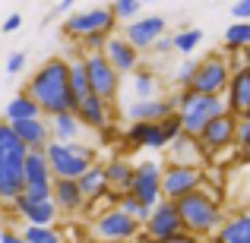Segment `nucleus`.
I'll return each mask as SVG.
<instances>
[{
  "instance_id": "nucleus-8",
  "label": "nucleus",
  "mask_w": 250,
  "mask_h": 243,
  "mask_svg": "<svg viewBox=\"0 0 250 243\" xmlns=\"http://www.w3.org/2000/svg\"><path fill=\"white\" fill-rule=\"evenodd\" d=\"M206 187V174L200 168H181V164H168L162 170V199L181 202L184 196L196 193Z\"/></svg>"
},
{
  "instance_id": "nucleus-22",
  "label": "nucleus",
  "mask_w": 250,
  "mask_h": 243,
  "mask_svg": "<svg viewBox=\"0 0 250 243\" xmlns=\"http://www.w3.org/2000/svg\"><path fill=\"white\" fill-rule=\"evenodd\" d=\"M25 193V174L19 161H0V199L3 202H16Z\"/></svg>"
},
{
  "instance_id": "nucleus-1",
  "label": "nucleus",
  "mask_w": 250,
  "mask_h": 243,
  "mask_svg": "<svg viewBox=\"0 0 250 243\" xmlns=\"http://www.w3.org/2000/svg\"><path fill=\"white\" fill-rule=\"evenodd\" d=\"M25 95L42 108L44 117L54 114H67V111H80V101H76L73 89H70V60L63 57H51L42 67L32 73L29 85H25Z\"/></svg>"
},
{
  "instance_id": "nucleus-5",
  "label": "nucleus",
  "mask_w": 250,
  "mask_h": 243,
  "mask_svg": "<svg viewBox=\"0 0 250 243\" xmlns=\"http://www.w3.org/2000/svg\"><path fill=\"white\" fill-rule=\"evenodd\" d=\"M228 82H231V67H228V54H206L196 67V76L190 82V92L196 95H206V98H225Z\"/></svg>"
},
{
  "instance_id": "nucleus-25",
  "label": "nucleus",
  "mask_w": 250,
  "mask_h": 243,
  "mask_svg": "<svg viewBox=\"0 0 250 243\" xmlns=\"http://www.w3.org/2000/svg\"><path fill=\"white\" fill-rule=\"evenodd\" d=\"M48 123H51V136H54V142H63V146L80 142V133L85 130L83 123H80V114H73V111L48 117Z\"/></svg>"
},
{
  "instance_id": "nucleus-23",
  "label": "nucleus",
  "mask_w": 250,
  "mask_h": 243,
  "mask_svg": "<svg viewBox=\"0 0 250 243\" xmlns=\"http://www.w3.org/2000/svg\"><path fill=\"white\" fill-rule=\"evenodd\" d=\"M80 123L85 130H108L111 127V104L108 101H102V98H95V95H89L85 101L80 104Z\"/></svg>"
},
{
  "instance_id": "nucleus-7",
  "label": "nucleus",
  "mask_w": 250,
  "mask_h": 243,
  "mask_svg": "<svg viewBox=\"0 0 250 243\" xmlns=\"http://www.w3.org/2000/svg\"><path fill=\"white\" fill-rule=\"evenodd\" d=\"M117 25L121 22L114 19L111 6H89V10H73V16H67V22H63V32H67V38L83 41L85 35H95V32L114 35Z\"/></svg>"
},
{
  "instance_id": "nucleus-10",
  "label": "nucleus",
  "mask_w": 250,
  "mask_h": 243,
  "mask_svg": "<svg viewBox=\"0 0 250 243\" xmlns=\"http://www.w3.org/2000/svg\"><path fill=\"white\" fill-rule=\"evenodd\" d=\"M143 234H146L152 243H162V240H171V237H181L184 231V221H181V212H177L174 202L162 199L159 206L152 208V215H149V221L143 224Z\"/></svg>"
},
{
  "instance_id": "nucleus-20",
  "label": "nucleus",
  "mask_w": 250,
  "mask_h": 243,
  "mask_svg": "<svg viewBox=\"0 0 250 243\" xmlns=\"http://www.w3.org/2000/svg\"><path fill=\"white\" fill-rule=\"evenodd\" d=\"M133 174H136V161L124 158V155H111L108 161H104V177H108V187L114 189V193H130V187H133Z\"/></svg>"
},
{
  "instance_id": "nucleus-34",
  "label": "nucleus",
  "mask_w": 250,
  "mask_h": 243,
  "mask_svg": "<svg viewBox=\"0 0 250 243\" xmlns=\"http://www.w3.org/2000/svg\"><path fill=\"white\" fill-rule=\"evenodd\" d=\"M111 13H114V19L117 22H136V19L143 16V3L140 0H114L111 3Z\"/></svg>"
},
{
  "instance_id": "nucleus-50",
  "label": "nucleus",
  "mask_w": 250,
  "mask_h": 243,
  "mask_svg": "<svg viewBox=\"0 0 250 243\" xmlns=\"http://www.w3.org/2000/svg\"><path fill=\"white\" fill-rule=\"evenodd\" d=\"M136 243H140V240H136Z\"/></svg>"
},
{
  "instance_id": "nucleus-45",
  "label": "nucleus",
  "mask_w": 250,
  "mask_h": 243,
  "mask_svg": "<svg viewBox=\"0 0 250 243\" xmlns=\"http://www.w3.org/2000/svg\"><path fill=\"white\" fill-rule=\"evenodd\" d=\"M162 243H203V240L193 237V234H181V237H171V240H162Z\"/></svg>"
},
{
  "instance_id": "nucleus-35",
  "label": "nucleus",
  "mask_w": 250,
  "mask_h": 243,
  "mask_svg": "<svg viewBox=\"0 0 250 243\" xmlns=\"http://www.w3.org/2000/svg\"><path fill=\"white\" fill-rule=\"evenodd\" d=\"M117 208H121L124 215H130V218H136L140 224H146L149 215H152V208H146V206H143V202L136 199L133 193H124V196H121V206H117Z\"/></svg>"
},
{
  "instance_id": "nucleus-13",
  "label": "nucleus",
  "mask_w": 250,
  "mask_h": 243,
  "mask_svg": "<svg viewBox=\"0 0 250 243\" xmlns=\"http://www.w3.org/2000/svg\"><path fill=\"white\" fill-rule=\"evenodd\" d=\"M13 212L25 221V227H51L61 218L54 199H29V196H19L13 202Z\"/></svg>"
},
{
  "instance_id": "nucleus-2",
  "label": "nucleus",
  "mask_w": 250,
  "mask_h": 243,
  "mask_svg": "<svg viewBox=\"0 0 250 243\" xmlns=\"http://www.w3.org/2000/svg\"><path fill=\"white\" fill-rule=\"evenodd\" d=\"M177 212H181L184 231L193 234V237H215L225 224V208H222L219 193H212L209 187L196 189V193L184 196L181 202H174Z\"/></svg>"
},
{
  "instance_id": "nucleus-11",
  "label": "nucleus",
  "mask_w": 250,
  "mask_h": 243,
  "mask_svg": "<svg viewBox=\"0 0 250 243\" xmlns=\"http://www.w3.org/2000/svg\"><path fill=\"white\" fill-rule=\"evenodd\" d=\"M162 164L152 161V158H143L136 161V174H133V187L130 193L143 202L146 208H155L162 202Z\"/></svg>"
},
{
  "instance_id": "nucleus-32",
  "label": "nucleus",
  "mask_w": 250,
  "mask_h": 243,
  "mask_svg": "<svg viewBox=\"0 0 250 243\" xmlns=\"http://www.w3.org/2000/svg\"><path fill=\"white\" fill-rule=\"evenodd\" d=\"M200 41H203V32L200 29H193V25H187V29H181V32H174V51L187 60L190 54H193L196 48H200Z\"/></svg>"
},
{
  "instance_id": "nucleus-47",
  "label": "nucleus",
  "mask_w": 250,
  "mask_h": 243,
  "mask_svg": "<svg viewBox=\"0 0 250 243\" xmlns=\"http://www.w3.org/2000/svg\"><path fill=\"white\" fill-rule=\"evenodd\" d=\"M241 57H244V70H250V48L241 51Z\"/></svg>"
},
{
  "instance_id": "nucleus-37",
  "label": "nucleus",
  "mask_w": 250,
  "mask_h": 243,
  "mask_svg": "<svg viewBox=\"0 0 250 243\" xmlns=\"http://www.w3.org/2000/svg\"><path fill=\"white\" fill-rule=\"evenodd\" d=\"M25 243H63L54 227H22Z\"/></svg>"
},
{
  "instance_id": "nucleus-26",
  "label": "nucleus",
  "mask_w": 250,
  "mask_h": 243,
  "mask_svg": "<svg viewBox=\"0 0 250 243\" xmlns=\"http://www.w3.org/2000/svg\"><path fill=\"white\" fill-rule=\"evenodd\" d=\"M80 193L85 196V206L89 202H98V199H104V196L111 193V187H108V177H104V164H92L89 170L80 177Z\"/></svg>"
},
{
  "instance_id": "nucleus-44",
  "label": "nucleus",
  "mask_w": 250,
  "mask_h": 243,
  "mask_svg": "<svg viewBox=\"0 0 250 243\" xmlns=\"http://www.w3.org/2000/svg\"><path fill=\"white\" fill-rule=\"evenodd\" d=\"M19 25H22V16H19V13H10V16L3 19V25H0V29L10 35V32H16V29H19Z\"/></svg>"
},
{
  "instance_id": "nucleus-36",
  "label": "nucleus",
  "mask_w": 250,
  "mask_h": 243,
  "mask_svg": "<svg viewBox=\"0 0 250 243\" xmlns=\"http://www.w3.org/2000/svg\"><path fill=\"white\" fill-rule=\"evenodd\" d=\"M196 67H200V60H193V57H187V60H181V67L174 70V85L177 89H190V82H193L196 76Z\"/></svg>"
},
{
  "instance_id": "nucleus-48",
  "label": "nucleus",
  "mask_w": 250,
  "mask_h": 243,
  "mask_svg": "<svg viewBox=\"0 0 250 243\" xmlns=\"http://www.w3.org/2000/svg\"><path fill=\"white\" fill-rule=\"evenodd\" d=\"M241 161H247V164H250V146L244 149V152H241Z\"/></svg>"
},
{
  "instance_id": "nucleus-28",
  "label": "nucleus",
  "mask_w": 250,
  "mask_h": 243,
  "mask_svg": "<svg viewBox=\"0 0 250 243\" xmlns=\"http://www.w3.org/2000/svg\"><path fill=\"white\" fill-rule=\"evenodd\" d=\"M35 117H44V114L25 92H19L16 98H10V104L3 108V120L6 123H22V120H35Z\"/></svg>"
},
{
  "instance_id": "nucleus-43",
  "label": "nucleus",
  "mask_w": 250,
  "mask_h": 243,
  "mask_svg": "<svg viewBox=\"0 0 250 243\" xmlns=\"http://www.w3.org/2000/svg\"><path fill=\"white\" fill-rule=\"evenodd\" d=\"M0 243H25V237H22V231L3 227V231H0Z\"/></svg>"
},
{
  "instance_id": "nucleus-33",
  "label": "nucleus",
  "mask_w": 250,
  "mask_h": 243,
  "mask_svg": "<svg viewBox=\"0 0 250 243\" xmlns=\"http://www.w3.org/2000/svg\"><path fill=\"white\" fill-rule=\"evenodd\" d=\"M222 41H225L228 51H247L250 48V22H234L225 29V35H222Z\"/></svg>"
},
{
  "instance_id": "nucleus-40",
  "label": "nucleus",
  "mask_w": 250,
  "mask_h": 243,
  "mask_svg": "<svg viewBox=\"0 0 250 243\" xmlns=\"http://www.w3.org/2000/svg\"><path fill=\"white\" fill-rule=\"evenodd\" d=\"M22 70H25V54H22V51H13V54L6 57V73H10V76H19Z\"/></svg>"
},
{
  "instance_id": "nucleus-41",
  "label": "nucleus",
  "mask_w": 250,
  "mask_h": 243,
  "mask_svg": "<svg viewBox=\"0 0 250 243\" xmlns=\"http://www.w3.org/2000/svg\"><path fill=\"white\" fill-rule=\"evenodd\" d=\"M152 51H155L159 57H168V54H174V35H162L159 41L152 44Z\"/></svg>"
},
{
  "instance_id": "nucleus-42",
  "label": "nucleus",
  "mask_w": 250,
  "mask_h": 243,
  "mask_svg": "<svg viewBox=\"0 0 250 243\" xmlns=\"http://www.w3.org/2000/svg\"><path fill=\"white\" fill-rule=\"evenodd\" d=\"M231 16H234V22H250V0H238L231 6Z\"/></svg>"
},
{
  "instance_id": "nucleus-15",
  "label": "nucleus",
  "mask_w": 250,
  "mask_h": 243,
  "mask_svg": "<svg viewBox=\"0 0 250 243\" xmlns=\"http://www.w3.org/2000/svg\"><path fill=\"white\" fill-rule=\"evenodd\" d=\"M104 57H108V63H111V67H114L121 76L136 73V70H140V51H136L124 35H111V38H108Z\"/></svg>"
},
{
  "instance_id": "nucleus-16",
  "label": "nucleus",
  "mask_w": 250,
  "mask_h": 243,
  "mask_svg": "<svg viewBox=\"0 0 250 243\" xmlns=\"http://www.w3.org/2000/svg\"><path fill=\"white\" fill-rule=\"evenodd\" d=\"M168 158H171V164H181V168H200V170H203V161H206L209 155H206V149H203L200 139L181 133V136H177V139L168 146Z\"/></svg>"
},
{
  "instance_id": "nucleus-17",
  "label": "nucleus",
  "mask_w": 250,
  "mask_h": 243,
  "mask_svg": "<svg viewBox=\"0 0 250 243\" xmlns=\"http://www.w3.org/2000/svg\"><path fill=\"white\" fill-rule=\"evenodd\" d=\"M225 104H228V114H234V117L250 114V70H234L231 73V82H228V92H225Z\"/></svg>"
},
{
  "instance_id": "nucleus-21",
  "label": "nucleus",
  "mask_w": 250,
  "mask_h": 243,
  "mask_svg": "<svg viewBox=\"0 0 250 243\" xmlns=\"http://www.w3.org/2000/svg\"><path fill=\"white\" fill-rule=\"evenodd\" d=\"M54 206L61 215H80L85 208V196L80 193V183L76 180H54Z\"/></svg>"
},
{
  "instance_id": "nucleus-46",
  "label": "nucleus",
  "mask_w": 250,
  "mask_h": 243,
  "mask_svg": "<svg viewBox=\"0 0 250 243\" xmlns=\"http://www.w3.org/2000/svg\"><path fill=\"white\" fill-rule=\"evenodd\" d=\"M57 13H67V16H73V0H61V3H57Z\"/></svg>"
},
{
  "instance_id": "nucleus-4",
  "label": "nucleus",
  "mask_w": 250,
  "mask_h": 243,
  "mask_svg": "<svg viewBox=\"0 0 250 243\" xmlns=\"http://www.w3.org/2000/svg\"><path fill=\"white\" fill-rule=\"evenodd\" d=\"M95 149L83 146V142H73V146H63V142H54L44 149V158H48L51 170H54V180H80L85 170L92 168L95 161Z\"/></svg>"
},
{
  "instance_id": "nucleus-12",
  "label": "nucleus",
  "mask_w": 250,
  "mask_h": 243,
  "mask_svg": "<svg viewBox=\"0 0 250 243\" xmlns=\"http://www.w3.org/2000/svg\"><path fill=\"white\" fill-rule=\"evenodd\" d=\"M121 35L127 38L136 51H152V44L159 41L162 35H168V19L165 16H155V13H152V16H140L136 22L124 25Z\"/></svg>"
},
{
  "instance_id": "nucleus-39",
  "label": "nucleus",
  "mask_w": 250,
  "mask_h": 243,
  "mask_svg": "<svg viewBox=\"0 0 250 243\" xmlns=\"http://www.w3.org/2000/svg\"><path fill=\"white\" fill-rule=\"evenodd\" d=\"M234 146L244 152L250 146V117H238V130H234Z\"/></svg>"
},
{
  "instance_id": "nucleus-30",
  "label": "nucleus",
  "mask_w": 250,
  "mask_h": 243,
  "mask_svg": "<svg viewBox=\"0 0 250 243\" xmlns=\"http://www.w3.org/2000/svg\"><path fill=\"white\" fill-rule=\"evenodd\" d=\"M70 89H73V95H76V101H80V104L92 95V92H89V70H85V57L76 48H73V54H70Z\"/></svg>"
},
{
  "instance_id": "nucleus-6",
  "label": "nucleus",
  "mask_w": 250,
  "mask_h": 243,
  "mask_svg": "<svg viewBox=\"0 0 250 243\" xmlns=\"http://www.w3.org/2000/svg\"><path fill=\"white\" fill-rule=\"evenodd\" d=\"M143 234V224L130 215H124L121 208H104L92 221V237L98 243H136Z\"/></svg>"
},
{
  "instance_id": "nucleus-19",
  "label": "nucleus",
  "mask_w": 250,
  "mask_h": 243,
  "mask_svg": "<svg viewBox=\"0 0 250 243\" xmlns=\"http://www.w3.org/2000/svg\"><path fill=\"white\" fill-rule=\"evenodd\" d=\"M177 114L174 104L168 101V98H152V101H133L127 108V117L130 123H162L165 117Z\"/></svg>"
},
{
  "instance_id": "nucleus-29",
  "label": "nucleus",
  "mask_w": 250,
  "mask_h": 243,
  "mask_svg": "<svg viewBox=\"0 0 250 243\" xmlns=\"http://www.w3.org/2000/svg\"><path fill=\"white\" fill-rule=\"evenodd\" d=\"M29 158V149L22 146V139L16 136V130L10 123H0V161H19Z\"/></svg>"
},
{
  "instance_id": "nucleus-18",
  "label": "nucleus",
  "mask_w": 250,
  "mask_h": 243,
  "mask_svg": "<svg viewBox=\"0 0 250 243\" xmlns=\"http://www.w3.org/2000/svg\"><path fill=\"white\" fill-rule=\"evenodd\" d=\"M13 130H16V136L22 139V146L29 149V152H44V149L51 146V123L44 120V117H35V120H22V123H10Z\"/></svg>"
},
{
  "instance_id": "nucleus-31",
  "label": "nucleus",
  "mask_w": 250,
  "mask_h": 243,
  "mask_svg": "<svg viewBox=\"0 0 250 243\" xmlns=\"http://www.w3.org/2000/svg\"><path fill=\"white\" fill-rule=\"evenodd\" d=\"M133 92H136V101H152L159 95V76L152 70H136L133 73Z\"/></svg>"
},
{
  "instance_id": "nucleus-9",
  "label": "nucleus",
  "mask_w": 250,
  "mask_h": 243,
  "mask_svg": "<svg viewBox=\"0 0 250 243\" xmlns=\"http://www.w3.org/2000/svg\"><path fill=\"white\" fill-rule=\"evenodd\" d=\"M85 70H89V92L102 101H114L117 92H121V73L108 63L104 54H92L85 57Z\"/></svg>"
},
{
  "instance_id": "nucleus-38",
  "label": "nucleus",
  "mask_w": 250,
  "mask_h": 243,
  "mask_svg": "<svg viewBox=\"0 0 250 243\" xmlns=\"http://www.w3.org/2000/svg\"><path fill=\"white\" fill-rule=\"evenodd\" d=\"M162 127V136H165V142L171 146V142L177 139V136L184 133V123H181V114H171V117H165V120L159 123Z\"/></svg>"
},
{
  "instance_id": "nucleus-24",
  "label": "nucleus",
  "mask_w": 250,
  "mask_h": 243,
  "mask_svg": "<svg viewBox=\"0 0 250 243\" xmlns=\"http://www.w3.org/2000/svg\"><path fill=\"white\" fill-rule=\"evenodd\" d=\"M124 142L136 149H165L168 146L159 123H130L127 133H124Z\"/></svg>"
},
{
  "instance_id": "nucleus-27",
  "label": "nucleus",
  "mask_w": 250,
  "mask_h": 243,
  "mask_svg": "<svg viewBox=\"0 0 250 243\" xmlns=\"http://www.w3.org/2000/svg\"><path fill=\"white\" fill-rule=\"evenodd\" d=\"M215 243H250V215L238 212L231 218H225L222 231L215 234Z\"/></svg>"
},
{
  "instance_id": "nucleus-49",
  "label": "nucleus",
  "mask_w": 250,
  "mask_h": 243,
  "mask_svg": "<svg viewBox=\"0 0 250 243\" xmlns=\"http://www.w3.org/2000/svg\"><path fill=\"white\" fill-rule=\"evenodd\" d=\"M0 206H3V199H0Z\"/></svg>"
},
{
  "instance_id": "nucleus-51",
  "label": "nucleus",
  "mask_w": 250,
  "mask_h": 243,
  "mask_svg": "<svg viewBox=\"0 0 250 243\" xmlns=\"http://www.w3.org/2000/svg\"><path fill=\"white\" fill-rule=\"evenodd\" d=\"M247 117H250V114H247Z\"/></svg>"
},
{
  "instance_id": "nucleus-14",
  "label": "nucleus",
  "mask_w": 250,
  "mask_h": 243,
  "mask_svg": "<svg viewBox=\"0 0 250 243\" xmlns=\"http://www.w3.org/2000/svg\"><path fill=\"white\" fill-rule=\"evenodd\" d=\"M234 130H238V117H234V114H222L219 120L209 123V127L203 130V136H200L206 155H215V152L231 149L234 146Z\"/></svg>"
},
{
  "instance_id": "nucleus-3",
  "label": "nucleus",
  "mask_w": 250,
  "mask_h": 243,
  "mask_svg": "<svg viewBox=\"0 0 250 243\" xmlns=\"http://www.w3.org/2000/svg\"><path fill=\"white\" fill-rule=\"evenodd\" d=\"M168 101L174 104V111L181 114L184 133L193 136V139H200L203 130L212 120H219L222 114H228L225 98H206V95H196V92H190V89L177 92V95H168Z\"/></svg>"
}]
</instances>
